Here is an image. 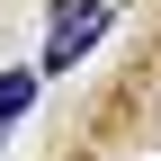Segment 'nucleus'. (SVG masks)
Segmentation results:
<instances>
[{
    "label": "nucleus",
    "instance_id": "nucleus-2",
    "mask_svg": "<svg viewBox=\"0 0 161 161\" xmlns=\"http://www.w3.org/2000/svg\"><path fill=\"white\" fill-rule=\"evenodd\" d=\"M27 108H36V72H0V134H9Z\"/></svg>",
    "mask_w": 161,
    "mask_h": 161
},
{
    "label": "nucleus",
    "instance_id": "nucleus-3",
    "mask_svg": "<svg viewBox=\"0 0 161 161\" xmlns=\"http://www.w3.org/2000/svg\"><path fill=\"white\" fill-rule=\"evenodd\" d=\"M152 116H161V108H152Z\"/></svg>",
    "mask_w": 161,
    "mask_h": 161
},
{
    "label": "nucleus",
    "instance_id": "nucleus-1",
    "mask_svg": "<svg viewBox=\"0 0 161 161\" xmlns=\"http://www.w3.org/2000/svg\"><path fill=\"white\" fill-rule=\"evenodd\" d=\"M108 27V0H54V45H45V72H72L80 54L98 45Z\"/></svg>",
    "mask_w": 161,
    "mask_h": 161
}]
</instances>
